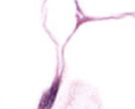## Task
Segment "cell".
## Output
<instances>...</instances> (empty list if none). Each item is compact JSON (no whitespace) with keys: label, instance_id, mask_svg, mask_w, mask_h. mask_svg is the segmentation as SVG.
<instances>
[{"label":"cell","instance_id":"6da1fadb","mask_svg":"<svg viewBox=\"0 0 135 109\" xmlns=\"http://www.w3.org/2000/svg\"><path fill=\"white\" fill-rule=\"evenodd\" d=\"M59 89V79H57L54 85L49 88V90L44 94V96L41 100V104H40V108H50L53 106V103L56 98L57 92Z\"/></svg>","mask_w":135,"mask_h":109}]
</instances>
